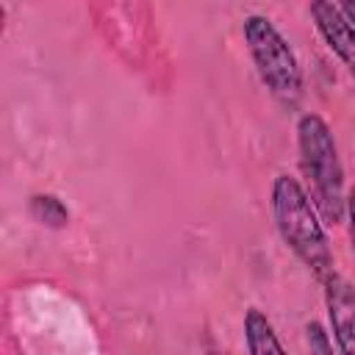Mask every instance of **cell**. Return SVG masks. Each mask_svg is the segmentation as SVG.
<instances>
[{"label":"cell","mask_w":355,"mask_h":355,"mask_svg":"<svg viewBox=\"0 0 355 355\" xmlns=\"http://www.w3.org/2000/svg\"><path fill=\"white\" fill-rule=\"evenodd\" d=\"M272 214L286 247L324 283L333 275V252L324 227L308 191L291 175H277L272 183Z\"/></svg>","instance_id":"1"},{"label":"cell","mask_w":355,"mask_h":355,"mask_svg":"<svg viewBox=\"0 0 355 355\" xmlns=\"http://www.w3.org/2000/svg\"><path fill=\"white\" fill-rule=\"evenodd\" d=\"M300 166L311 183V202L322 211L324 222L338 225L347 208L344 200V169L336 139L319 114H302L297 122Z\"/></svg>","instance_id":"2"},{"label":"cell","mask_w":355,"mask_h":355,"mask_svg":"<svg viewBox=\"0 0 355 355\" xmlns=\"http://www.w3.org/2000/svg\"><path fill=\"white\" fill-rule=\"evenodd\" d=\"M244 42L266 89L280 103L294 105L302 97V69L283 33L272 25V19L252 14L244 19Z\"/></svg>","instance_id":"3"},{"label":"cell","mask_w":355,"mask_h":355,"mask_svg":"<svg viewBox=\"0 0 355 355\" xmlns=\"http://www.w3.org/2000/svg\"><path fill=\"white\" fill-rule=\"evenodd\" d=\"M324 305L338 352L355 355V286L333 272L324 280Z\"/></svg>","instance_id":"4"},{"label":"cell","mask_w":355,"mask_h":355,"mask_svg":"<svg viewBox=\"0 0 355 355\" xmlns=\"http://www.w3.org/2000/svg\"><path fill=\"white\" fill-rule=\"evenodd\" d=\"M311 17H313L319 33L324 36L327 47L344 61V67L355 78V28L344 19V14L338 11V6L330 3V0L311 3Z\"/></svg>","instance_id":"5"},{"label":"cell","mask_w":355,"mask_h":355,"mask_svg":"<svg viewBox=\"0 0 355 355\" xmlns=\"http://www.w3.org/2000/svg\"><path fill=\"white\" fill-rule=\"evenodd\" d=\"M244 338L250 355H286L272 322L258 308H250L244 316Z\"/></svg>","instance_id":"6"},{"label":"cell","mask_w":355,"mask_h":355,"mask_svg":"<svg viewBox=\"0 0 355 355\" xmlns=\"http://www.w3.org/2000/svg\"><path fill=\"white\" fill-rule=\"evenodd\" d=\"M31 216L39 225L53 227V230L69 225V211H67V205L55 194H33L31 197Z\"/></svg>","instance_id":"7"},{"label":"cell","mask_w":355,"mask_h":355,"mask_svg":"<svg viewBox=\"0 0 355 355\" xmlns=\"http://www.w3.org/2000/svg\"><path fill=\"white\" fill-rule=\"evenodd\" d=\"M305 336H308V352L311 355H333L330 338L324 333V327L319 322H308L305 324Z\"/></svg>","instance_id":"8"},{"label":"cell","mask_w":355,"mask_h":355,"mask_svg":"<svg viewBox=\"0 0 355 355\" xmlns=\"http://www.w3.org/2000/svg\"><path fill=\"white\" fill-rule=\"evenodd\" d=\"M347 216H349V241H352V252H355V189L347 194Z\"/></svg>","instance_id":"9"},{"label":"cell","mask_w":355,"mask_h":355,"mask_svg":"<svg viewBox=\"0 0 355 355\" xmlns=\"http://www.w3.org/2000/svg\"><path fill=\"white\" fill-rule=\"evenodd\" d=\"M338 11H341V14H344V19H347V22L355 28V0H347V3H341V6H338Z\"/></svg>","instance_id":"10"}]
</instances>
